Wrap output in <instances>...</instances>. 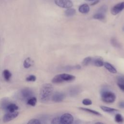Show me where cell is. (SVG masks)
<instances>
[{"label": "cell", "instance_id": "30bf717a", "mask_svg": "<svg viewBox=\"0 0 124 124\" xmlns=\"http://www.w3.org/2000/svg\"><path fill=\"white\" fill-rule=\"evenodd\" d=\"M117 85L119 88L124 92V76L121 75L117 78Z\"/></svg>", "mask_w": 124, "mask_h": 124}, {"label": "cell", "instance_id": "4fadbf2b", "mask_svg": "<svg viewBox=\"0 0 124 124\" xmlns=\"http://www.w3.org/2000/svg\"><path fill=\"white\" fill-rule=\"evenodd\" d=\"M78 11L79 12L82 14H87L90 11V7L89 5L86 4H83L81 5L79 8H78Z\"/></svg>", "mask_w": 124, "mask_h": 124}, {"label": "cell", "instance_id": "f1b7e54d", "mask_svg": "<svg viewBox=\"0 0 124 124\" xmlns=\"http://www.w3.org/2000/svg\"><path fill=\"white\" fill-rule=\"evenodd\" d=\"M28 124H41V122L40 121L37 119H32L30 120L28 122Z\"/></svg>", "mask_w": 124, "mask_h": 124}, {"label": "cell", "instance_id": "e575fe53", "mask_svg": "<svg viewBox=\"0 0 124 124\" xmlns=\"http://www.w3.org/2000/svg\"><path fill=\"white\" fill-rule=\"evenodd\" d=\"M123 30L124 31V27H123Z\"/></svg>", "mask_w": 124, "mask_h": 124}, {"label": "cell", "instance_id": "52a82bcc", "mask_svg": "<svg viewBox=\"0 0 124 124\" xmlns=\"http://www.w3.org/2000/svg\"><path fill=\"white\" fill-rule=\"evenodd\" d=\"M21 95L23 99L27 101L29 98L33 96V92L30 88H24L21 91Z\"/></svg>", "mask_w": 124, "mask_h": 124}, {"label": "cell", "instance_id": "1f68e13d", "mask_svg": "<svg viewBox=\"0 0 124 124\" xmlns=\"http://www.w3.org/2000/svg\"><path fill=\"white\" fill-rule=\"evenodd\" d=\"M119 106L122 108H124V101H121L119 104Z\"/></svg>", "mask_w": 124, "mask_h": 124}, {"label": "cell", "instance_id": "6da1fadb", "mask_svg": "<svg viewBox=\"0 0 124 124\" xmlns=\"http://www.w3.org/2000/svg\"><path fill=\"white\" fill-rule=\"evenodd\" d=\"M53 92V87L50 83H46L42 85L41 87L39 98L42 103H46L48 102L52 95Z\"/></svg>", "mask_w": 124, "mask_h": 124}, {"label": "cell", "instance_id": "4316f807", "mask_svg": "<svg viewBox=\"0 0 124 124\" xmlns=\"http://www.w3.org/2000/svg\"><path fill=\"white\" fill-rule=\"evenodd\" d=\"M36 76H34V75H30L29 76L27 77L26 78V81H32V82H34L36 80Z\"/></svg>", "mask_w": 124, "mask_h": 124}, {"label": "cell", "instance_id": "3957f363", "mask_svg": "<svg viewBox=\"0 0 124 124\" xmlns=\"http://www.w3.org/2000/svg\"><path fill=\"white\" fill-rule=\"evenodd\" d=\"M101 99L106 103H113L116 99V95L114 93L109 91H103L101 93Z\"/></svg>", "mask_w": 124, "mask_h": 124}, {"label": "cell", "instance_id": "484cf974", "mask_svg": "<svg viewBox=\"0 0 124 124\" xmlns=\"http://www.w3.org/2000/svg\"><path fill=\"white\" fill-rule=\"evenodd\" d=\"M9 103H9L8 101V100H7V98H3V100H2L1 102V105L2 108L3 109H6L7 106L9 105Z\"/></svg>", "mask_w": 124, "mask_h": 124}, {"label": "cell", "instance_id": "277c9868", "mask_svg": "<svg viewBox=\"0 0 124 124\" xmlns=\"http://www.w3.org/2000/svg\"><path fill=\"white\" fill-rule=\"evenodd\" d=\"M60 123L62 124H71L73 123L74 118L70 113H64L60 118Z\"/></svg>", "mask_w": 124, "mask_h": 124}, {"label": "cell", "instance_id": "9c48e42d", "mask_svg": "<svg viewBox=\"0 0 124 124\" xmlns=\"http://www.w3.org/2000/svg\"><path fill=\"white\" fill-rule=\"evenodd\" d=\"M65 97V95L63 93L61 92H56L51 96L53 101L55 102H60L63 101Z\"/></svg>", "mask_w": 124, "mask_h": 124}, {"label": "cell", "instance_id": "7c38bea8", "mask_svg": "<svg viewBox=\"0 0 124 124\" xmlns=\"http://www.w3.org/2000/svg\"><path fill=\"white\" fill-rule=\"evenodd\" d=\"M104 66L109 72L114 74L117 73L116 69L110 63L108 62H104Z\"/></svg>", "mask_w": 124, "mask_h": 124}, {"label": "cell", "instance_id": "d4e9b609", "mask_svg": "<svg viewBox=\"0 0 124 124\" xmlns=\"http://www.w3.org/2000/svg\"><path fill=\"white\" fill-rule=\"evenodd\" d=\"M92 60H93V58H92L91 57H88L85 58L82 61L83 65H84L85 66L88 65L89 64L92 63Z\"/></svg>", "mask_w": 124, "mask_h": 124}, {"label": "cell", "instance_id": "ac0fdd59", "mask_svg": "<svg viewBox=\"0 0 124 124\" xmlns=\"http://www.w3.org/2000/svg\"><path fill=\"white\" fill-rule=\"evenodd\" d=\"M104 111L108 112V113H113V112H115L117 111H118V110L113 108H109L108 107H106V106H101L100 107Z\"/></svg>", "mask_w": 124, "mask_h": 124}, {"label": "cell", "instance_id": "83f0119b", "mask_svg": "<svg viewBox=\"0 0 124 124\" xmlns=\"http://www.w3.org/2000/svg\"><path fill=\"white\" fill-rule=\"evenodd\" d=\"M107 9H108V7L106 6V5H102L98 10V12H100V13H103V14H105L106 13V12H107Z\"/></svg>", "mask_w": 124, "mask_h": 124}, {"label": "cell", "instance_id": "9a60e30c", "mask_svg": "<svg viewBox=\"0 0 124 124\" xmlns=\"http://www.w3.org/2000/svg\"><path fill=\"white\" fill-rule=\"evenodd\" d=\"M18 109V107L14 103H9L6 108V110L9 112H14Z\"/></svg>", "mask_w": 124, "mask_h": 124}, {"label": "cell", "instance_id": "cb8c5ba5", "mask_svg": "<svg viewBox=\"0 0 124 124\" xmlns=\"http://www.w3.org/2000/svg\"><path fill=\"white\" fill-rule=\"evenodd\" d=\"M110 42H111V45L115 47H117V48H120L121 47V46L120 45V44L117 41V40L114 38H112L111 39V40H110Z\"/></svg>", "mask_w": 124, "mask_h": 124}, {"label": "cell", "instance_id": "7a4b0ae2", "mask_svg": "<svg viewBox=\"0 0 124 124\" xmlns=\"http://www.w3.org/2000/svg\"><path fill=\"white\" fill-rule=\"evenodd\" d=\"M75 77L68 74H61L55 76L52 79V82L55 84L61 83L65 81H70L74 80Z\"/></svg>", "mask_w": 124, "mask_h": 124}, {"label": "cell", "instance_id": "ba28073f", "mask_svg": "<svg viewBox=\"0 0 124 124\" xmlns=\"http://www.w3.org/2000/svg\"><path fill=\"white\" fill-rule=\"evenodd\" d=\"M124 9V2H122L114 5L111 9V13L113 15H116Z\"/></svg>", "mask_w": 124, "mask_h": 124}, {"label": "cell", "instance_id": "7402d4cb", "mask_svg": "<svg viewBox=\"0 0 124 124\" xmlns=\"http://www.w3.org/2000/svg\"><path fill=\"white\" fill-rule=\"evenodd\" d=\"M79 93V88L77 87H72L69 90V94L71 96H75L78 94Z\"/></svg>", "mask_w": 124, "mask_h": 124}, {"label": "cell", "instance_id": "e0dca14e", "mask_svg": "<svg viewBox=\"0 0 124 124\" xmlns=\"http://www.w3.org/2000/svg\"><path fill=\"white\" fill-rule=\"evenodd\" d=\"M79 109H80L81 110H82L83 111L88 112H89L90 113L95 115H97V116H101V114L99 112H98L97 111L93 110V109H89V108H81V107L79 108Z\"/></svg>", "mask_w": 124, "mask_h": 124}, {"label": "cell", "instance_id": "836d02e7", "mask_svg": "<svg viewBox=\"0 0 124 124\" xmlns=\"http://www.w3.org/2000/svg\"><path fill=\"white\" fill-rule=\"evenodd\" d=\"M86 1H92V0H85Z\"/></svg>", "mask_w": 124, "mask_h": 124}, {"label": "cell", "instance_id": "5bb4252c", "mask_svg": "<svg viewBox=\"0 0 124 124\" xmlns=\"http://www.w3.org/2000/svg\"><path fill=\"white\" fill-rule=\"evenodd\" d=\"M33 61L30 57L27 58L23 62V66L25 68H29L33 64Z\"/></svg>", "mask_w": 124, "mask_h": 124}, {"label": "cell", "instance_id": "603a6c76", "mask_svg": "<svg viewBox=\"0 0 124 124\" xmlns=\"http://www.w3.org/2000/svg\"><path fill=\"white\" fill-rule=\"evenodd\" d=\"M115 121L118 123H123L124 121V119L122 115L119 113H117L115 116Z\"/></svg>", "mask_w": 124, "mask_h": 124}, {"label": "cell", "instance_id": "d6a6232c", "mask_svg": "<svg viewBox=\"0 0 124 124\" xmlns=\"http://www.w3.org/2000/svg\"><path fill=\"white\" fill-rule=\"evenodd\" d=\"M95 1H94L91 5H94V4H96L97 3H98V0H95Z\"/></svg>", "mask_w": 124, "mask_h": 124}, {"label": "cell", "instance_id": "44dd1931", "mask_svg": "<svg viewBox=\"0 0 124 124\" xmlns=\"http://www.w3.org/2000/svg\"><path fill=\"white\" fill-rule=\"evenodd\" d=\"M36 103H37V98L34 96H32L31 98H29L27 101V104L32 107L35 106L36 104Z\"/></svg>", "mask_w": 124, "mask_h": 124}, {"label": "cell", "instance_id": "4dcf8cb0", "mask_svg": "<svg viewBox=\"0 0 124 124\" xmlns=\"http://www.w3.org/2000/svg\"><path fill=\"white\" fill-rule=\"evenodd\" d=\"M52 124H61L60 123V119L59 117H56L55 118H54L52 122H51Z\"/></svg>", "mask_w": 124, "mask_h": 124}, {"label": "cell", "instance_id": "2e32d148", "mask_svg": "<svg viewBox=\"0 0 124 124\" xmlns=\"http://www.w3.org/2000/svg\"><path fill=\"white\" fill-rule=\"evenodd\" d=\"M2 75L4 79L7 81H9L12 77L11 73L7 69H5L3 70Z\"/></svg>", "mask_w": 124, "mask_h": 124}, {"label": "cell", "instance_id": "8992f818", "mask_svg": "<svg viewBox=\"0 0 124 124\" xmlns=\"http://www.w3.org/2000/svg\"><path fill=\"white\" fill-rule=\"evenodd\" d=\"M19 114V112L16 111L14 112H9L6 113L3 117L2 120L4 123H7L10 122L16 118Z\"/></svg>", "mask_w": 124, "mask_h": 124}, {"label": "cell", "instance_id": "d6986e66", "mask_svg": "<svg viewBox=\"0 0 124 124\" xmlns=\"http://www.w3.org/2000/svg\"><path fill=\"white\" fill-rule=\"evenodd\" d=\"M93 18L96 19L102 20L105 18V14L97 12L96 13H95L93 15Z\"/></svg>", "mask_w": 124, "mask_h": 124}, {"label": "cell", "instance_id": "ffe728a7", "mask_svg": "<svg viewBox=\"0 0 124 124\" xmlns=\"http://www.w3.org/2000/svg\"><path fill=\"white\" fill-rule=\"evenodd\" d=\"M76 10L73 8H67V9L65 11L64 14L67 16H72L75 15Z\"/></svg>", "mask_w": 124, "mask_h": 124}, {"label": "cell", "instance_id": "5b68a950", "mask_svg": "<svg viewBox=\"0 0 124 124\" xmlns=\"http://www.w3.org/2000/svg\"><path fill=\"white\" fill-rule=\"evenodd\" d=\"M54 2L57 6L63 8H69L73 6L71 0H54Z\"/></svg>", "mask_w": 124, "mask_h": 124}, {"label": "cell", "instance_id": "8fae6325", "mask_svg": "<svg viewBox=\"0 0 124 124\" xmlns=\"http://www.w3.org/2000/svg\"><path fill=\"white\" fill-rule=\"evenodd\" d=\"M92 63H93L94 65L97 67H102L104 65V62L103 60L99 57L93 59Z\"/></svg>", "mask_w": 124, "mask_h": 124}, {"label": "cell", "instance_id": "f546056e", "mask_svg": "<svg viewBox=\"0 0 124 124\" xmlns=\"http://www.w3.org/2000/svg\"><path fill=\"white\" fill-rule=\"evenodd\" d=\"M82 103L84 105L89 106V105H90L92 104V101L91 100H90L89 99L85 98V99H84L82 100Z\"/></svg>", "mask_w": 124, "mask_h": 124}]
</instances>
